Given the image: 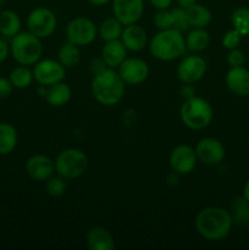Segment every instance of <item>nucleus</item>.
I'll return each mask as SVG.
<instances>
[{
    "mask_svg": "<svg viewBox=\"0 0 249 250\" xmlns=\"http://www.w3.org/2000/svg\"><path fill=\"white\" fill-rule=\"evenodd\" d=\"M233 226L231 212L224 208L209 207L200 210L195 217V229L208 241H221L226 238Z\"/></svg>",
    "mask_w": 249,
    "mask_h": 250,
    "instance_id": "nucleus-1",
    "label": "nucleus"
},
{
    "mask_svg": "<svg viewBox=\"0 0 249 250\" xmlns=\"http://www.w3.org/2000/svg\"><path fill=\"white\" fill-rule=\"evenodd\" d=\"M93 97L104 106H114L124 97L126 83L115 68L106 67L100 72L94 73L92 80Z\"/></svg>",
    "mask_w": 249,
    "mask_h": 250,
    "instance_id": "nucleus-2",
    "label": "nucleus"
},
{
    "mask_svg": "<svg viewBox=\"0 0 249 250\" xmlns=\"http://www.w3.org/2000/svg\"><path fill=\"white\" fill-rule=\"evenodd\" d=\"M149 51L160 61H173L185 55L187 51L185 37L176 28L159 31L149 43Z\"/></svg>",
    "mask_w": 249,
    "mask_h": 250,
    "instance_id": "nucleus-3",
    "label": "nucleus"
},
{
    "mask_svg": "<svg viewBox=\"0 0 249 250\" xmlns=\"http://www.w3.org/2000/svg\"><path fill=\"white\" fill-rule=\"evenodd\" d=\"M10 53L17 63L24 66L36 65L43 54L41 38L31 32H20L11 38Z\"/></svg>",
    "mask_w": 249,
    "mask_h": 250,
    "instance_id": "nucleus-4",
    "label": "nucleus"
},
{
    "mask_svg": "<svg viewBox=\"0 0 249 250\" xmlns=\"http://www.w3.org/2000/svg\"><path fill=\"white\" fill-rule=\"evenodd\" d=\"M180 117L186 127L193 131H200L211 124L214 111L209 102L194 95L185 100L180 109Z\"/></svg>",
    "mask_w": 249,
    "mask_h": 250,
    "instance_id": "nucleus-5",
    "label": "nucleus"
},
{
    "mask_svg": "<svg viewBox=\"0 0 249 250\" xmlns=\"http://www.w3.org/2000/svg\"><path fill=\"white\" fill-rule=\"evenodd\" d=\"M54 164L59 176L66 180H75L87 171L88 158L80 149L67 148L58 154Z\"/></svg>",
    "mask_w": 249,
    "mask_h": 250,
    "instance_id": "nucleus-6",
    "label": "nucleus"
},
{
    "mask_svg": "<svg viewBox=\"0 0 249 250\" xmlns=\"http://www.w3.org/2000/svg\"><path fill=\"white\" fill-rule=\"evenodd\" d=\"M58 26L56 15L48 7H37L29 12L27 17V28L28 32L38 38H48L55 32Z\"/></svg>",
    "mask_w": 249,
    "mask_h": 250,
    "instance_id": "nucleus-7",
    "label": "nucleus"
},
{
    "mask_svg": "<svg viewBox=\"0 0 249 250\" xmlns=\"http://www.w3.org/2000/svg\"><path fill=\"white\" fill-rule=\"evenodd\" d=\"M98 36V28L92 20L87 17H76L66 26L67 42L77 46L89 45Z\"/></svg>",
    "mask_w": 249,
    "mask_h": 250,
    "instance_id": "nucleus-8",
    "label": "nucleus"
},
{
    "mask_svg": "<svg viewBox=\"0 0 249 250\" xmlns=\"http://www.w3.org/2000/svg\"><path fill=\"white\" fill-rule=\"evenodd\" d=\"M65 75L66 68L58 60L53 59L39 60L33 68L34 81H37L39 85H45V87L62 82Z\"/></svg>",
    "mask_w": 249,
    "mask_h": 250,
    "instance_id": "nucleus-9",
    "label": "nucleus"
},
{
    "mask_svg": "<svg viewBox=\"0 0 249 250\" xmlns=\"http://www.w3.org/2000/svg\"><path fill=\"white\" fill-rule=\"evenodd\" d=\"M207 68V61L202 56H185L177 66V77L183 84H194L204 77Z\"/></svg>",
    "mask_w": 249,
    "mask_h": 250,
    "instance_id": "nucleus-10",
    "label": "nucleus"
},
{
    "mask_svg": "<svg viewBox=\"0 0 249 250\" xmlns=\"http://www.w3.org/2000/svg\"><path fill=\"white\" fill-rule=\"evenodd\" d=\"M168 163L172 171L178 175H189L190 172H193L198 163L194 148L187 144L177 146L171 151Z\"/></svg>",
    "mask_w": 249,
    "mask_h": 250,
    "instance_id": "nucleus-11",
    "label": "nucleus"
},
{
    "mask_svg": "<svg viewBox=\"0 0 249 250\" xmlns=\"http://www.w3.org/2000/svg\"><path fill=\"white\" fill-rule=\"evenodd\" d=\"M117 68L124 82L129 85L141 84L149 76L148 63L141 58H126Z\"/></svg>",
    "mask_w": 249,
    "mask_h": 250,
    "instance_id": "nucleus-12",
    "label": "nucleus"
},
{
    "mask_svg": "<svg viewBox=\"0 0 249 250\" xmlns=\"http://www.w3.org/2000/svg\"><path fill=\"white\" fill-rule=\"evenodd\" d=\"M198 161L204 165L212 166L222 163L225 159V148L221 142L212 137H205L197 143L194 148Z\"/></svg>",
    "mask_w": 249,
    "mask_h": 250,
    "instance_id": "nucleus-13",
    "label": "nucleus"
},
{
    "mask_svg": "<svg viewBox=\"0 0 249 250\" xmlns=\"http://www.w3.org/2000/svg\"><path fill=\"white\" fill-rule=\"evenodd\" d=\"M114 16L124 26L137 23L144 14L143 0H112Z\"/></svg>",
    "mask_w": 249,
    "mask_h": 250,
    "instance_id": "nucleus-14",
    "label": "nucleus"
},
{
    "mask_svg": "<svg viewBox=\"0 0 249 250\" xmlns=\"http://www.w3.org/2000/svg\"><path fill=\"white\" fill-rule=\"evenodd\" d=\"M26 172L32 180L46 181L55 172V164L49 156L36 154L27 160Z\"/></svg>",
    "mask_w": 249,
    "mask_h": 250,
    "instance_id": "nucleus-15",
    "label": "nucleus"
},
{
    "mask_svg": "<svg viewBox=\"0 0 249 250\" xmlns=\"http://www.w3.org/2000/svg\"><path fill=\"white\" fill-rule=\"evenodd\" d=\"M120 41L124 43V45L126 46L128 51L138 53L146 46L148 34L143 27L138 26L137 23L127 24V26H124Z\"/></svg>",
    "mask_w": 249,
    "mask_h": 250,
    "instance_id": "nucleus-16",
    "label": "nucleus"
},
{
    "mask_svg": "<svg viewBox=\"0 0 249 250\" xmlns=\"http://www.w3.org/2000/svg\"><path fill=\"white\" fill-rule=\"evenodd\" d=\"M227 88L238 97L249 95V70L243 66L229 67L225 77Z\"/></svg>",
    "mask_w": 249,
    "mask_h": 250,
    "instance_id": "nucleus-17",
    "label": "nucleus"
},
{
    "mask_svg": "<svg viewBox=\"0 0 249 250\" xmlns=\"http://www.w3.org/2000/svg\"><path fill=\"white\" fill-rule=\"evenodd\" d=\"M127 49L120 39L105 42L102 49V59L107 67L117 68L127 58Z\"/></svg>",
    "mask_w": 249,
    "mask_h": 250,
    "instance_id": "nucleus-18",
    "label": "nucleus"
},
{
    "mask_svg": "<svg viewBox=\"0 0 249 250\" xmlns=\"http://www.w3.org/2000/svg\"><path fill=\"white\" fill-rule=\"evenodd\" d=\"M87 246L90 250H112L115 248V239L112 234L104 227H93L88 231Z\"/></svg>",
    "mask_w": 249,
    "mask_h": 250,
    "instance_id": "nucleus-19",
    "label": "nucleus"
},
{
    "mask_svg": "<svg viewBox=\"0 0 249 250\" xmlns=\"http://www.w3.org/2000/svg\"><path fill=\"white\" fill-rule=\"evenodd\" d=\"M72 97V89L65 82H59L48 87L45 99L50 106L60 107L67 104Z\"/></svg>",
    "mask_w": 249,
    "mask_h": 250,
    "instance_id": "nucleus-20",
    "label": "nucleus"
},
{
    "mask_svg": "<svg viewBox=\"0 0 249 250\" xmlns=\"http://www.w3.org/2000/svg\"><path fill=\"white\" fill-rule=\"evenodd\" d=\"M19 142V134L15 126L7 122L0 124V155H9L15 150Z\"/></svg>",
    "mask_w": 249,
    "mask_h": 250,
    "instance_id": "nucleus-21",
    "label": "nucleus"
},
{
    "mask_svg": "<svg viewBox=\"0 0 249 250\" xmlns=\"http://www.w3.org/2000/svg\"><path fill=\"white\" fill-rule=\"evenodd\" d=\"M187 50L192 53H200L210 44V34L205 28H193L185 38Z\"/></svg>",
    "mask_w": 249,
    "mask_h": 250,
    "instance_id": "nucleus-22",
    "label": "nucleus"
},
{
    "mask_svg": "<svg viewBox=\"0 0 249 250\" xmlns=\"http://www.w3.org/2000/svg\"><path fill=\"white\" fill-rule=\"evenodd\" d=\"M21 32V19L12 10H5L0 12V33L5 37L16 36Z\"/></svg>",
    "mask_w": 249,
    "mask_h": 250,
    "instance_id": "nucleus-23",
    "label": "nucleus"
},
{
    "mask_svg": "<svg viewBox=\"0 0 249 250\" xmlns=\"http://www.w3.org/2000/svg\"><path fill=\"white\" fill-rule=\"evenodd\" d=\"M186 11H187L189 26L193 28H205L209 26L212 20L211 11L204 5L194 4Z\"/></svg>",
    "mask_w": 249,
    "mask_h": 250,
    "instance_id": "nucleus-24",
    "label": "nucleus"
},
{
    "mask_svg": "<svg viewBox=\"0 0 249 250\" xmlns=\"http://www.w3.org/2000/svg\"><path fill=\"white\" fill-rule=\"evenodd\" d=\"M58 61L67 70V68L76 67L81 61L80 48L75 44L66 42L61 45L58 53Z\"/></svg>",
    "mask_w": 249,
    "mask_h": 250,
    "instance_id": "nucleus-25",
    "label": "nucleus"
},
{
    "mask_svg": "<svg viewBox=\"0 0 249 250\" xmlns=\"http://www.w3.org/2000/svg\"><path fill=\"white\" fill-rule=\"evenodd\" d=\"M122 29H124V24L116 17H109L100 23L99 36L104 42L116 41L121 37Z\"/></svg>",
    "mask_w": 249,
    "mask_h": 250,
    "instance_id": "nucleus-26",
    "label": "nucleus"
},
{
    "mask_svg": "<svg viewBox=\"0 0 249 250\" xmlns=\"http://www.w3.org/2000/svg\"><path fill=\"white\" fill-rule=\"evenodd\" d=\"M9 80L10 82L12 83V85H14V88H17V89H24V88H28L29 85L32 84V82H33V71L29 70L28 66H16V67L10 72Z\"/></svg>",
    "mask_w": 249,
    "mask_h": 250,
    "instance_id": "nucleus-27",
    "label": "nucleus"
},
{
    "mask_svg": "<svg viewBox=\"0 0 249 250\" xmlns=\"http://www.w3.org/2000/svg\"><path fill=\"white\" fill-rule=\"evenodd\" d=\"M231 23L242 36H249V7H237L231 15Z\"/></svg>",
    "mask_w": 249,
    "mask_h": 250,
    "instance_id": "nucleus-28",
    "label": "nucleus"
},
{
    "mask_svg": "<svg viewBox=\"0 0 249 250\" xmlns=\"http://www.w3.org/2000/svg\"><path fill=\"white\" fill-rule=\"evenodd\" d=\"M232 219L233 224L239 226H247L249 225V203L242 198H237L232 204Z\"/></svg>",
    "mask_w": 249,
    "mask_h": 250,
    "instance_id": "nucleus-29",
    "label": "nucleus"
},
{
    "mask_svg": "<svg viewBox=\"0 0 249 250\" xmlns=\"http://www.w3.org/2000/svg\"><path fill=\"white\" fill-rule=\"evenodd\" d=\"M45 190L50 197L59 198L62 197L65 194L66 189H67V183H66V178L61 177V176H51L45 181Z\"/></svg>",
    "mask_w": 249,
    "mask_h": 250,
    "instance_id": "nucleus-30",
    "label": "nucleus"
},
{
    "mask_svg": "<svg viewBox=\"0 0 249 250\" xmlns=\"http://www.w3.org/2000/svg\"><path fill=\"white\" fill-rule=\"evenodd\" d=\"M154 24H155V27L159 31L173 28L172 11L170 9L158 10V12L154 16Z\"/></svg>",
    "mask_w": 249,
    "mask_h": 250,
    "instance_id": "nucleus-31",
    "label": "nucleus"
},
{
    "mask_svg": "<svg viewBox=\"0 0 249 250\" xmlns=\"http://www.w3.org/2000/svg\"><path fill=\"white\" fill-rule=\"evenodd\" d=\"M172 11V17H173V28L178 29L181 32H185L189 28V21H188L187 11L182 7H175V9L171 10Z\"/></svg>",
    "mask_w": 249,
    "mask_h": 250,
    "instance_id": "nucleus-32",
    "label": "nucleus"
},
{
    "mask_svg": "<svg viewBox=\"0 0 249 250\" xmlns=\"http://www.w3.org/2000/svg\"><path fill=\"white\" fill-rule=\"evenodd\" d=\"M242 34L239 33L237 29H229L222 37V45H224L225 49L227 50H231V49L238 48V45L241 44L242 41Z\"/></svg>",
    "mask_w": 249,
    "mask_h": 250,
    "instance_id": "nucleus-33",
    "label": "nucleus"
},
{
    "mask_svg": "<svg viewBox=\"0 0 249 250\" xmlns=\"http://www.w3.org/2000/svg\"><path fill=\"white\" fill-rule=\"evenodd\" d=\"M226 60L229 67H239V66H243L244 62H246V55H244L241 49L234 48L228 51Z\"/></svg>",
    "mask_w": 249,
    "mask_h": 250,
    "instance_id": "nucleus-34",
    "label": "nucleus"
},
{
    "mask_svg": "<svg viewBox=\"0 0 249 250\" xmlns=\"http://www.w3.org/2000/svg\"><path fill=\"white\" fill-rule=\"evenodd\" d=\"M14 85L9 78L0 77V98H7L12 93Z\"/></svg>",
    "mask_w": 249,
    "mask_h": 250,
    "instance_id": "nucleus-35",
    "label": "nucleus"
},
{
    "mask_svg": "<svg viewBox=\"0 0 249 250\" xmlns=\"http://www.w3.org/2000/svg\"><path fill=\"white\" fill-rule=\"evenodd\" d=\"M106 67L107 66L105 65L104 60H103L102 58L94 59V60H92V62H90V70H92L93 73L100 72V71H103L104 68H106Z\"/></svg>",
    "mask_w": 249,
    "mask_h": 250,
    "instance_id": "nucleus-36",
    "label": "nucleus"
},
{
    "mask_svg": "<svg viewBox=\"0 0 249 250\" xmlns=\"http://www.w3.org/2000/svg\"><path fill=\"white\" fill-rule=\"evenodd\" d=\"M149 1L156 10L170 9V6L172 5V0H149Z\"/></svg>",
    "mask_w": 249,
    "mask_h": 250,
    "instance_id": "nucleus-37",
    "label": "nucleus"
},
{
    "mask_svg": "<svg viewBox=\"0 0 249 250\" xmlns=\"http://www.w3.org/2000/svg\"><path fill=\"white\" fill-rule=\"evenodd\" d=\"M10 54V46L2 39H0V63L4 62Z\"/></svg>",
    "mask_w": 249,
    "mask_h": 250,
    "instance_id": "nucleus-38",
    "label": "nucleus"
},
{
    "mask_svg": "<svg viewBox=\"0 0 249 250\" xmlns=\"http://www.w3.org/2000/svg\"><path fill=\"white\" fill-rule=\"evenodd\" d=\"M181 94H182V97H185L186 99H189V98L195 95V89L193 88L192 84H183L182 89H181Z\"/></svg>",
    "mask_w": 249,
    "mask_h": 250,
    "instance_id": "nucleus-39",
    "label": "nucleus"
},
{
    "mask_svg": "<svg viewBox=\"0 0 249 250\" xmlns=\"http://www.w3.org/2000/svg\"><path fill=\"white\" fill-rule=\"evenodd\" d=\"M178 6L182 7V9L187 10L190 6H193L194 4H197V0H177Z\"/></svg>",
    "mask_w": 249,
    "mask_h": 250,
    "instance_id": "nucleus-40",
    "label": "nucleus"
},
{
    "mask_svg": "<svg viewBox=\"0 0 249 250\" xmlns=\"http://www.w3.org/2000/svg\"><path fill=\"white\" fill-rule=\"evenodd\" d=\"M109 1H111V0H88V2L94 5V6H103V5H106Z\"/></svg>",
    "mask_w": 249,
    "mask_h": 250,
    "instance_id": "nucleus-41",
    "label": "nucleus"
},
{
    "mask_svg": "<svg viewBox=\"0 0 249 250\" xmlns=\"http://www.w3.org/2000/svg\"><path fill=\"white\" fill-rule=\"evenodd\" d=\"M243 198L249 203V180L247 181L243 187Z\"/></svg>",
    "mask_w": 249,
    "mask_h": 250,
    "instance_id": "nucleus-42",
    "label": "nucleus"
},
{
    "mask_svg": "<svg viewBox=\"0 0 249 250\" xmlns=\"http://www.w3.org/2000/svg\"><path fill=\"white\" fill-rule=\"evenodd\" d=\"M4 2H5V0H0V6H1V5L4 4Z\"/></svg>",
    "mask_w": 249,
    "mask_h": 250,
    "instance_id": "nucleus-43",
    "label": "nucleus"
}]
</instances>
